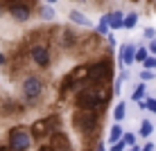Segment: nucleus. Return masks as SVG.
Returning <instances> with one entry per match:
<instances>
[{"instance_id": "nucleus-8", "label": "nucleus", "mask_w": 156, "mask_h": 151, "mask_svg": "<svg viewBox=\"0 0 156 151\" xmlns=\"http://www.w3.org/2000/svg\"><path fill=\"white\" fill-rule=\"evenodd\" d=\"M50 131H52V126H50V120H48V117L32 124V138H43V136H48Z\"/></svg>"}, {"instance_id": "nucleus-21", "label": "nucleus", "mask_w": 156, "mask_h": 151, "mask_svg": "<svg viewBox=\"0 0 156 151\" xmlns=\"http://www.w3.org/2000/svg\"><path fill=\"white\" fill-rule=\"evenodd\" d=\"M147 57H149V50H147V47H136V61H138V63L145 61Z\"/></svg>"}, {"instance_id": "nucleus-26", "label": "nucleus", "mask_w": 156, "mask_h": 151, "mask_svg": "<svg viewBox=\"0 0 156 151\" xmlns=\"http://www.w3.org/2000/svg\"><path fill=\"white\" fill-rule=\"evenodd\" d=\"M143 63H145V68H147V70H154V68H156V59H154V57H147Z\"/></svg>"}, {"instance_id": "nucleus-6", "label": "nucleus", "mask_w": 156, "mask_h": 151, "mask_svg": "<svg viewBox=\"0 0 156 151\" xmlns=\"http://www.w3.org/2000/svg\"><path fill=\"white\" fill-rule=\"evenodd\" d=\"M30 57H32V61H34L39 68H48V66H50V61H52L50 47H45V45H32Z\"/></svg>"}, {"instance_id": "nucleus-4", "label": "nucleus", "mask_w": 156, "mask_h": 151, "mask_svg": "<svg viewBox=\"0 0 156 151\" xmlns=\"http://www.w3.org/2000/svg\"><path fill=\"white\" fill-rule=\"evenodd\" d=\"M43 95V81L36 74H30V77L23 79V97L27 101H36Z\"/></svg>"}, {"instance_id": "nucleus-33", "label": "nucleus", "mask_w": 156, "mask_h": 151, "mask_svg": "<svg viewBox=\"0 0 156 151\" xmlns=\"http://www.w3.org/2000/svg\"><path fill=\"white\" fill-rule=\"evenodd\" d=\"M2 63H7V57H5L2 52H0V66H2Z\"/></svg>"}, {"instance_id": "nucleus-13", "label": "nucleus", "mask_w": 156, "mask_h": 151, "mask_svg": "<svg viewBox=\"0 0 156 151\" xmlns=\"http://www.w3.org/2000/svg\"><path fill=\"white\" fill-rule=\"evenodd\" d=\"M136 23H138V14L131 12V14L125 16V23H122V27H125V29H133V27H136Z\"/></svg>"}, {"instance_id": "nucleus-3", "label": "nucleus", "mask_w": 156, "mask_h": 151, "mask_svg": "<svg viewBox=\"0 0 156 151\" xmlns=\"http://www.w3.org/2000/svg\"><path fill=\"white\" fill-rule=\"evenodd\" d=\"M32 133L25 126H12L7 136V151H30Z\"/></svg>"}, {"instance_id": "nucleus-29", "label": "nucleus", "mask_w": 156, "mask_h": 151, "mask_svg": "<svg viewBox=\"0 0 156 151\" xmlns=\"http://www.w3.org/2000/svg\"><path fill=\"white\" fill-rule=\"evenodd\" d=\"M147 50H149V54H156V39H154L152 43H149V47H147Z\"/></svg>"}, {"instance_id": "nucleus-20", "label": "nucleus", "mask_w": 156, "mask_h": 151, "mask_svg": "<svg viewBox=\"0 0 156 151\" xmlns=\"http://www.w3.org/2000/svg\"><path fill=\"white\" fill-rule=\"evenodd\" d=\"M127 149V142H125V140H115V142H111V147H109V151H125Z\"/></svg>"}, {"instance_id": "nucleus-34", "label": "nucleus", "mask_w": 156, "mask_h": 151, "mask_svg": "<svg viewBox=\"0 0 156 151\" xmlns=\"http://www.w3.org/2000/svg\"><path fill=\"white\" fill-rule=\"evenodd\" d=\"M129 151H140V147H136V144H131V149Z\"/></svg>"}, {"instance_id": "nucleus-28", "label": "nucleus", "mask_w": 156, "mask_h": 151, "mask_svg": "<svg viewBox=\"0 0 156 151\" xmlns=\"http://www.w3.org/2000/svg\"><path fill=\"white\" fill-rule=\"evenodd\" d=\"M145 36H147V39H154V36H156V29H154V27H147V29H145Z\"/></svg>"}, {"instance_id": "nucleus-22", "label": "nucleus", "mask_w": 156, "mask_h": 151, "mask_svg": "<svg viewBox=\"0 0 156 151\" xmlns=\"http://www.w3.org/2000/svg\"><path fill=\"white\" fill-rule=\"evenodd\" d=\"M109 23H104V20H100V25H98V34L100 36H106V34H109Z\"/></svg>"}, {"instance_id": "nucleus-9", "label": "nucleus", "mask_w": 156, "mask_h": 151, "mask_svg": "<svg viewBox=\"0 0 156 151\" xmlns=\"http://www.w3.org/2000/svg\"><path fill=\"white\" fill-rule=\"evenodd\" d=\"M120 61L125 63V66H131V63L136 61V45H122V50H120Z\"/></svg>"}, {"instance_id": "nucleus-1", "label": "nucleus", "mask_w": 156, "mask_h": 151, "mask_svg": "<svg viewBox=\"0 0 156 151\" xmlns=\"http://www.w3.org/2000/svg\"><path fill=\"white\" fill-rule=\"evenodd\" d=\"M113 74V68H111V61L109 59H100V61L90 63L86 68V79H84V86H100V84H106Z\"/></svg>"}, {"instance_id": "nucleus-16", "label": "nucleus", "mask_w": 156, "mask_h": 151, "mask_svg": "<svg viewBox=\"0 0 156 151\" xmlns=\"http://www.w3.org/2000/svg\"><path fill=\"white\" fill-rule=\"evenodd\" d=\"M152 131H154V124L149 120H143L140 122V138H149V136H152Z\"/></svg>"}, {"instance_id": "nucleus-35", "label": "nucleus", "mask_w": 156, "mask_h": 151, "mask_svg": "<svg viewBox=\"0 0 156 151\" xmlns=\"http://www.w3.org/2000/svg\"><path fill=\"white\" fill-rule=\"evenodd\" d=\"M98 151H106V149H104V144H100V147H98Z\"/></svg>"}, {"instance_id": "nucleus-10", "label": "nucleus", "mask_w": 156, "mask_h": 151, "mask_svg": "<svg viewBox=\"0 0 156 151\" xmlns=\"http://www.w3.org/2000/svg\"><path fill=\"white\" fill-rule=\"evenodd\" d=\"M68 18L73 20V23H77V25H84V27H90V20L86 18V16L79 12V9H73L70 14H68Z\"/></svg>"}, {"instance_id": "nucleus-11", "label": "nucleus", "mask_w": 156, "mask_h": 151, "mask_svg": "<svg viewBox=\"0 0 156 151\" xmlns=\"http://www.w3.org/2000/svg\"><path fill=\"white\" fill-rule=\"evenodd\" d=\"M122 23H125V16H122V12H111V14H109V27L120 29Z\"/></svg>"}, {"instance_id": "nucleus-7", "label": "nucleus", "mask_w": 156, "mask_h": 151, "mask_svg": "<svg viewBox=\"0 0 156 151\" xmlns=\"http://www.w3.org/2000/svg\"><path fill=\"white\" fill-rule=\"evenodd\" d=\"M50 144L55 147L57 151H73L70 147V140H68L66 133H61V131H52V136H50Z\"/></svg>"}, {"instance_id": "nucleus-31", "label": "nucleus", "mask_w": 156, "mask_h": 151, "mask_svg": "<svg viewBox=\"0 0 156 151\" xmlns=\"http://www.w3.org/2000/svg\"><path fill=\"white\" fill-rule=\"evenodd\" d=\"M39 151H57V149H55V147H52V144H43V147H41Z\"/></svg>"}, {"instance_id": "nucleus-32", "label": "nucleus", "mask_w": 156, "mask_h": 151, "mask_svg": "<svg viewBox=\"0 0 156 151\" xmlns=\"http://www.w3.org/2000/svg\"><path fill=\"white\" fill-rule=\"evenodd\" d=\"M140 151H154V144H152V142H147V144H145V147H143Z\"/></svg>"}, {"instance_id": "nucleus-12", "label": "nucleus", "mask_w": 156, "mask_h": 151, "mask_svg": "<svg viewBox=\"0 0 156 151\" xmlns=\"http://www.w3.org/2000/svg\"><path fill=\"white\" fill-rule=\"evenodd\" d=\"M75 43H77V34H75L73 29H63V34H61V45H63V47H73Z\"/></svg>"}, {"instance_id": "nucleus-15", "label": "nucleus", "mask_w": 156, "mask_h": 151, "mask_svg": "<svg viewBox=\"0 0 156 151\" xmlns=\"http://www.w3.org/2000/svg\"><path fill=\"white\" fill-rule=\"evenodd\" d=\"M125 115H127V104L120 101V104L113 108V117H115V122H120V120H125Z\"/></svg>"}, {"instance_id": "nucleus-24", "label": "nucleus", "mask_w": 156, "mask_h": 151, "mask_svg": "<svg viewBox=\"0 0 156 151\" xmlns=\"http://www.w3.org/2000/svg\"><path fill=\"white\" fill-rule=\"evenodd\" d=\"M122 140L127 142V147H131V144H136V136L133 133H122Z\"/></svg>"}, {"instance_id": "nucleus-30", "label": "nucleus", "mask_w": 156, "mask_h": 151, "mask_svg": "<svg viewBox=\"0 0 156 151\" xmlns=\"http://www.w3.org/2000/svg\"><path fill=\"white\" fill-rule=\"evenodd\" d=\"M106 41H109V45H115V36L111 34V32H109V34H106Z\"/></svg>"}, {"instance_id": "nucleus-5", "label": "nucleus", "mask_w": 156, "mask_h": 151, "mask_svg": "<svg viewBox=\"0 0 156 151\" xmlns=\"http://www.w3.org/2000/svg\"><path fill=\"white\" fill-rule=\"evenodd\" d=\"M7 9H9V14H12V18L18 20V23H25L32 16V9L25 2H20V0H12V2L7 5Z\"/></svg>"}, {"instance_id": "nucleus-18", "label": "nucleus", "mask_w": 156, "mask_h": 151, "mask_svg": "<svg viewBox=\"0 0 156 151\" xmlns=\"http://www.w3.org/2000/svg\"><path fill=\"white\" fill-rule=\"evenodd\" d=\"M122 129H120V124H115V126H111V131H109V142H115V140H120L122 138Z\"/></svg>"}, {"instance_id": "nucleus-19", "label": "nucleus", "mask_w": 156, "mask_h": 151, "mask_svg": "<svg viewBox=\"0 0 156 151\" xmlns=\"http://www.w3.org/2000/svg\"><path fill=\"white\" fill-rule=\"evenodd\" d=\"M41 18H43V20H52V18H55V9H52L50 5L41 7Z\"/></svg>"}, {"instance_id": "nucleus-36", "label": "nucleus", "mask_w": 156, "mask_h": 151, "mask_svg": "<svg viewBox=\"0 0 156 151\" xmlns=\"http://www.w3.org/2000/svg\"><path fill=\"white\" fill-rule=\"evenodd\" d=\"M45 2H50V5H52V2H57V0H45Z\"/></svg>"}, {"instance_id": "nucleus-23", "label": "nucleus", "mask_w": 156, "mask_h": 151, "mask_svg": "<svg viewBox=\"0 0 156 151\" xmlns=\"http://www.w3.org/2000/svg\"><path fill=\"white\" fill-rule=\"evenodd\" d=\"M154 77H156L154 70H147V68H145L143 72H140V81H149V79H154Z\"/></svg>"}, {"instance_id": "nucleus-2", "label": "nucleus", "mask_w": 156, "mask_h": 151, "mask_svg": "<svg viewBox=\"0 0 156 151\" xmlns=\"http://www.w3.org/2000/svg\"><path fill=\"white\" fill-rule=\"evenodd\" d=\"M73 124L79 133H86V136H93L98 131V111L95 108H79L73 117Z\"/></svg>"}, {"instance_id": "nucleus-17", "label": "nucleus", "mask_w": 156, "mask_h": 151, "mask_svg": "<svg viewBox=\"0 0 156 151\" xmlns=\"http://www.w3.org/2000/svg\"><path fill=\"white\" fill-rule=\"evenodd\" d=\"M145 93H147V90H145V81H140L136 86V88H133V95H131V99L133 101H140L143 97H145Z\"/></svg>"}, {"instance_id": "nucleus-25", "label": "nucleus", "mask_w": 156, "mask_h": 151, "mask_svg": "<svg viewBox=\"0 0 156 151\" xmlns=\"http://www.w3.org/2000/svg\"><path fill=\"white\" fill-rule=\"evenodd\" d=\"M122 84H125V79H122V74L115 79V84H113V95H118L120 93V88H122Z\"/></svg>"}, {"instance_id": "nucleus-27", "label": "nucleus", "mask_w": 156, "mask_h": 151, "mask_svg": "<svg viewBox=\"0 0 156 151\" xmlns=\"http://www.w3.org/2000/svg\"><path fill=\"white\" fill-rule=\"evenodd\" d=\"M147 111L156 113V99H147Z\"/></svg>"}, {"instance_id": "nucleus-14", "label": "nucleus", "mask_w": 156, "mask_h": 151, "mask_svg": "<svg viewBox=\"0 0 156 151\" xmlns=\"http://www.w3.org/2000/svg\"><path fill=\"white\" fill-rule=\"evenodd\" d=\"M75 86V79H73V74H66V77H63V81H61V88H59V93L61 95H66L68 90H70Z\"/></svg>"}]
</instances>
